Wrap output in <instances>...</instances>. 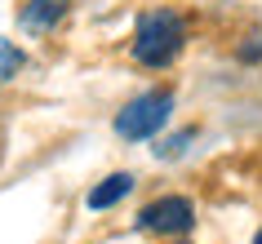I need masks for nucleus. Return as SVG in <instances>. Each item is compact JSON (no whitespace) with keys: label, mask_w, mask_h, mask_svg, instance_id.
I'll list each match as a JSON object with an SVG mask.
<instances>
[{"label":"nucleus","mask_w":262,"mask_h":244,"mask_svg":"<svg viewBox=\"0 0 262 244\" xmlns=\"http://www.w3.org/2000/svg\"><path fill=\"white\" fill-rule=\"evenodd\" d=\"M187 45V23L173 9H147L134 27V58L142 67H169Z\"/></svg>","instance_id":"obj_1"},{"label":"nucleus","mask_w":262,"mask_h":244,"mask_svg":"<svg viewBox=\"0 0 262 244\" xmlns=\"http://www.w3.org/2000/svg\"><path fill=\"white\" fill-rule=\"evenodd\" d=\"M169 111H173V94L169 89H151V94H138L134 102H124L120 116H116V134L124 142H142V138H156L169 124Z\"/></svg>","instance_id":"obj_2"},{"label":"nucleus","mask_w":262,"mask_h":244,"mask_svg":"<svg viewBox=\"0 0 262 244\" xmlns=\"http://www.w3.org/2000/svg\"><path fill=\"white\" fill-rule=\"evenodd\" d=\"M142 231H156V235H187L195 227V209L187 195H165V200H151L138 213Z\"/></svg>","instance_id":"obj_3"},{"label":"nucleus","mask_w":262,"mask_h":244,"mask_svg":"<svg viewBox=\"0 0 262 244\" xmlns=\"http://www.w3.org/2000/svg\"><path fill=\"white\" fill-rule=\"evenodd\" d=\"M67 9H71V0H27L18 9V27L27 36H45V31H54L67 18Z\"/></svg>","instance_id":"obj_4"},{"label":"nucleus","mask_w":262,"mask_h":244,"mask_svg":"<svg viewBox=\"0 0 262 244\" xmlns=\"http://www.w3.org/2000/svg\"><path fill=\"white\" fill-rule=\"evenodd\" d=\"M129 191H134V173H111V178H102V182H98V187L84 195V204L98 213V209H111V204H120Z\"/></svg>","instance_id":"obj_5"},{"label":"nucleus","mask_w":262,"mask_h":244,"mask_svg":"<svg viewBox=\"0 0 262 244\" xmlns=\"http://www.w3.org/2000/svg\"><path fill=\"white\" fill-rule=\"evenodd\" d=\"M23 67H27V54H23L14 40H5V36H0V84H5V80H14Z\"/></svg>","instance_id":"obj_6"},{"label":"nucleus","mask_w":262,"mask_h":244,"mask_svg":"<svg viewBox=\"0 0 262 244\" xmlns=\"http://www.w3.org/2000/svg\"><path fill=\"white\" fill-rule=\"evenodd\" d=\"M191 129H182V134H173V138H165V142H160V147H156V156H160V160H173V156H182V151H187V142H191Z\"/></svg>","instance_id":"obj_7"},{"label":"nucleus","mask_w":262,"mask_h":244,"mask_svg":"<svg viewBox=\"0 0 262 244\" xmlns=\"http://www.w3.org/2000/svg\"><path fill=\"white\" fill-rule=\"evenodd\" d=\"M240 58H245V62H258V58H262V31H258V36H249V45L240 49Z\"/></svg>","instance_id":"obj_8"},{"label":"nucleus","mask_w":262,"mask_h":244,"mask_svg":"<svg viewBox=\"0 0 262 244\" xmlns=\"http://www.w3.org/2000/svg\"><path fill=\"white\" fill-rule=\"evenodd\" d=\"M253 244H262V231H258V235H253Z\"/></svg>","instance_id":"obj_9"}]
</instances>
